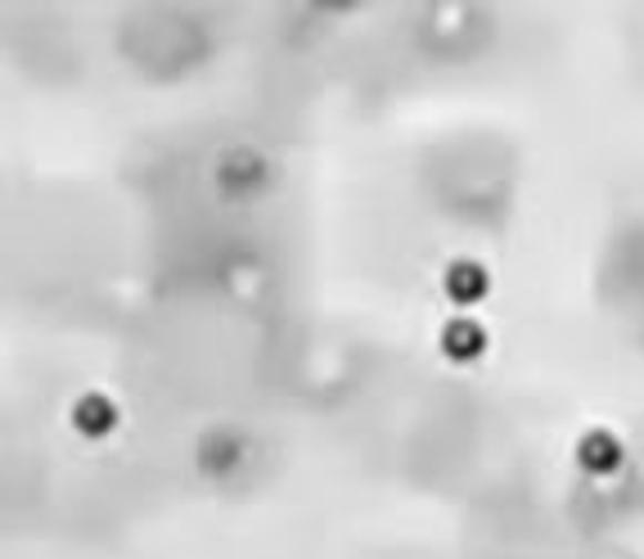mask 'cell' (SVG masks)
Returning <instances> with one entry per match:
<instances>
[{
  "label": "cell",
  "mask_w": 644,
  "mask_h": 559,
  "mask_svg": "<svg viewBox=\"0 0 644 559\" xmlns=\"http://www.w3.org/2000/svg\"><path fill=\"white\" fill-rule=\"evenodd\" d=\"M73 425H78V434H86V438H104V434H113V425H117V406H113L104 393H86V397L73 406Z\"/></svg>",
  "instance_id": "1"
},
{
  "label": "cell",
  "mask_w": 644,
  "mask_h": 559,
  "mask_svg": "<svg viewBox=\"0 0 644 559\" xmlns=\"http://www.w3.org/2000/svg\"><path fill=\"white\" fill-rule=\"evenodd\" d=\"M577 460H582V469H591V474H613V469L622 465V443H617L609 429H591V434L577 443Z\"/></svg>",
  "instance_id": "2"
},
{
  "label": "cell",
  "mask_w": 644,
  "mask_h": 559,
  "mask_svg": "<svg viewBox=\"0 0 644 559\" xmlns=\"http://www.w3.org/2000/svg\"><path fill=\"white\" fill-rule=\"evenodd\" d=\"M447 298L469 307V303H482L487 298V271L478 262H456L447 271Z\"/></svg>",
  "instance_id": "3"
},
{
  "label": "cell",
  "mask_w": 644,
  "mask_h": 559,
  "mask_svg": "<svg viewBox=\"0 0 644 559\" xmlns=\"http://www.w3.org/2000/svg\"><path fill=\"white\" fill-rule=\"evenodd\" d=\"M482 347H487V334L478 321H451L442 329V353L451 362H473V357H482Z\"/></svg>",
  "instance_id": "4"
}]
</instances>
